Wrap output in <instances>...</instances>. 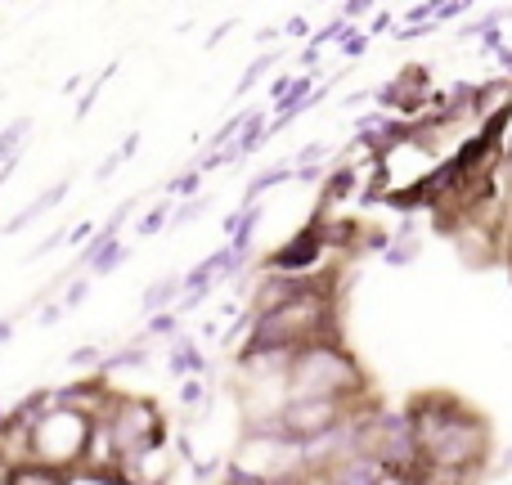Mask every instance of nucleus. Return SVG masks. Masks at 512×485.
<instances>
[{
  "label": "nucleus",
  "mask_w": 512,
  "mask_h": 485,
  "mask_svg": "<svg viewBox=\"0 0 512 485\" xmlns=\"http://www.w3.org/2000/svg\"><path fill=\"white\" fill-rule=\"evenodd\" d=\"M409 418H414L418 445H423L427 468L436 472H459V477H472L481 472L490 450V427L481 414H472L468 405H459L454 396H418L409 405Z\"/></svg>",
  "instance_id": "nucleus-1"
},
{
  "label": "nucleus",
  "mask_w": 512,
  "mask_h": 485,
  "mask_svg": "<svg viewBox=\"0 0 512 485\" xmlns=\"http://www.w3.org/2000/svg\"><path fill=\"white\" fill-rule=\"evenodd\" d=\"M364 391H369V373L342 342H319L297 351L283 378V400H355L360 405Z\"/></svg>",
  "instance_id": "nucleus-2"
},
{
  "label": "nucleus",
  "mask_w": 512,
  "mask_h": 485,
  "mask_svg": "<svg viewBox=\"0 0 512 485\" xmlns=\"http://www.w3.org/2000/svg\"><path fill=\"white\" fill-rule=\"evenodd\" d=\"M90 432H95V418L72 414V409L54 405L50 414L41 418V427L27 436L23 459H18V463H36V468H50V472H63V477H72L77 468H86Z\"/></svg>",
  "instance_id": "nucleus-3"
},
{
  "label": "nucleus",
  "mask_w": 512,
  "mask_h": 485,
  "mask_svg": "<svg viewBox=\"0 0 512 485\" xmlns=\"http://www.w3.org/2000/svg\"><path fill=\"white\" fill-rule=\"evenodd\" d=\"M108 432L117 441V454H122V468L140 481V463L149 454H158L167 445V423H162L158 405L144 396H117L104 414Z\"/></svg>",
  "instance_id": "nucleus-4"
},
{
  "label": "nucleus",
  "mask_w": 512,
  "mask_h": 485,
  "mask_svg": "<svg viewBox=\"0 0 512 485\" xmlns=\"http://www.w3.org/2000/svg\"><path fill=\"white\" fill-rule=\"evenodd\" d=\"M234 463L274 485L288 477H306V445L292 441V436H243Z\"/></svg>",
  "instance_id": "nucleus-5"
},
{
  "label": "nucleus",
  "mask_w": 512,
  "mask_h": 485,
  "mask_svg": "<svg viewBox=\"0 0 512 485\" xmlns=\"http://www.w3.org/2000/svg\"><path fill=\"white\" fill-rule=\"evenodd\" d=\"M360 414L355 400H279V418H283V436L301 445H315L324 436H333L337 427H346Z\"/></svg>",
  "instance_id": "nucleus-6"
},
{
  "label": "nucleus",
  "mask_w": 512,
  "mask_h": 485,
  "mask_svg": "<svg viewBox=\"0 0 512 485\" xmlns=\"http://www.w3.org/2000/svg\"><path fill=\"white\" fill-rule=\"evenodd\" d=\"M328 252L324 243V230H319L315 221H306L297 234H292L283 247H274L270 256L261 261V270H274V274H292V279H306L310 270L319 265V256Z\"/></svg>",
  "instance_id": "nucleus-7"
},
{
  "label": "nucleus",
  "mask_w": 512,
  "mask_h": 485,
  "mask_svg": "<svg viewBox=\"0 0 512 485\" xmlns=\"http://www.w3.org/2000/svg\"><path fill=\"white\" fill-rule=\"evenodd\" d=\"M68 189H72V176H63V180H54V185H45L41 194H36L32 203L23 207V212H14V216H9V221H5V230H0V234H18V230H27V225H32V221H41L45 212H54V207H59L63 198H68Z\"/></svg>",
  "instance_id": "nucleus-8"
},
{
  "label": "nucleus",
  "mask_w": 512,
  "mask_h": 485,
  "mask_svg": "<svg viewBox=\"0 0 512 485\" xmlns=\"http://www.w3.org/2000/svg\"><path fill=\"white\" fill-rule=\"evenodd\" d=\"M355 185H360V171L351 167V158H342L337 167H328V176H324V189H319V198H324V207H319L310 221H324V216H333V207L337 203H346V198L355 194Z\"/></svg>",
  "instance_id": "nucleus-9"
},
{
  "label": "nucleus",
  "mask_w": 512,
  "mask_h": 485,
  "mask_svg": "<svg viewBox=\"0 0 512 485\" xmlns=\"http://www.w3.org/2000/svg\"><path fill=\"white\" fill-rule=\"evenodd\" d=\"M167 369H171V378H212V364H207V355L198 351V342H194V337H185V333L171 342Z\"/></svg>",
  "instance_id": "nucleus-10"
},
{
  "label": "nucleus",
  "mask_w": 512,
  "mask_h": 485,
  "mask_svg": "<svg viewBox=\"0 0 512 485\" xmlns=\"http://www.w3.org/2000/svg\"><path fill=\"white\" fill-rule=\"evenodd\" d=\"M180 297H185V274H162V279H153L149 288H144L140 297V310L144 315H167V310L180 306Z\"/></svg>",
  "instance_id": "nucleus-11"
},
{
  "label": "nucleus",
  "mask_w": 512,
  "mask_h": 485,
  "mask_svg": "<svg viewBox=\"0 0 512 485\" xmlns=\"http://www.w3.org/2000/svg\"><path fill=\"white\" fill-rule=\"evenodd\" d=\"M288 180H297V167H292V162H274V167L256 171V176L248 180V189H243V207H256V198H261L265 189L288 185Z\"/></svg>",
  "instance_id": "nucleus-12"
},
{
  "label": "nucleus",
  "mask_w": 512,
  "mask_h": 485,
  "mask_svg": "<svg viewBox=\"0 0 512 485\" xmlns=\"http://www.w3.org/2000/svg\"><path fill=\"white\" fill-rule=\"evenodd\" d=\"M32 131H36L32 117H14V122L0 131V167H5V162H14V158H23L27 144H32Z\"/></svg>",
  "instance_id": "nucleus-13"
},
{
  "label": "nucleus",
  "mask_w": 512,
  "mask_h": 485,
  "mask_svg": "<svg viewBox=\"0 0 512 485\" xmlns=\"http://www.w3.org/2000/svg\"><path fill=\"white\" fill-rule=\"evenodd\" d=\"M418 247H423V239H418V221L414 216H405L396 230V243L387 247V265H409L418 256Z\"/></svg>",
  "instance_id": "nucleus-14"
},
{
  "label": "nucleus",
  "mask_w": 512,
  "mask_h": 485,
  "mask_svg": "<svg viewBox=\"0 0 512 485\" xmlns=\"http://www.w3.org/2000/svg\"><path fill=\"white\" fill-rule=\"evenodd\" d=\"M319 230H324V243L328 247H355L360 239V221H351V216H324V221H315Z\"/></svg>",
  "instance_id": "nucleus-15"
},
{
  "label": "nucleus",
  "mask_w": 512,
  "mask_h": 485,
  "mask_svg": "<svg viewBox=\"0 0 512 485\" xmlns=\"http://www.w3.org/2000/svg\"><path fill=\"white\" fill-rule=\"evenodd\" d=\"M171 212H176V207H171V198H167V203H158L153 212H144L140 225H135V239H153V234H162L171 225Z\"/></svg>",
  "instance_id": "nucleus-16"
},
{
  "label": "nucleus",
  "mask_w": 512,
  "mask_h": 485,
  "mask_svg": "<svg viewBox=\"0 0 512 485\" xmlns=\"http://www.w3.org/2000/svg\"><path fill=\"white\" fill-rule=\"evenodd\" d=\"M274 63H279V54H270V50H265V54H256V59L248 63V72H243V77H239V86H234V99H243V95H248V90H252L261 77H265V72L274 68Z\"/></svg>",
  "instance_id": "nucleus-17"
},
{
  "label": "nucleus",
  "mask_w": 512,
  "mask_h": 485,
  "mask_svg": "<svg viewBox=\"0 0 512 485\" xmlns=\"http://www.w3.org/2000/svg\"><path fill=\"white\" fill-rule=\"evenodd\" d=\"M216 198L212 194H198V198H185V203L176 207V212H171V230H185V225H194L198 216L207 212V207H212Z\"/></svg>",
  "instance_id": "nucleus-18"
},
{
  "label": "nucleus",
  "mask_w": 512,
  "mask_h": 485,
  "mask_svg": "<svg viewBox=\"0 0 512 485\" xmlns=\"http://www.w3.org/2000/svg\"><path fill=\"white\" fill-rule=\"evenodd\" d=\"M14 485H68V477H63V472H50V468H36V463H18Z\"/></svg>",
  "instance_id": "nucleus-19"
},
{
  "label": "nucleus",
  "mask_w": 512,
  "mask_h": 485,
  "mask_svg": "<svg viewBox=\"0 0 512 485\" xmlns=\"http://www.w3.org/2000/svg\"><path fill=\"white\" fill-rule=\"evenodd\" d=\"M113 77H117V59H113V63H108V68H104V72H99V77H95V81H90V86H86V95H81V99H77V117H90V108H95L99 90H104V86H108V81H113Z\"/></svg>",
  "instance_id": "nucleus-20"
},
{
  "label": "nucleus",
  "mask_w": 512,
  "mask_h": 485,
  "mask_svg": "<svg viewBox=\"0 0 512 485\" xmlns=\"http://www.w3.org/2000/svg\"><path fill=\"white\" fill-rule=\"evenodd\" d=\"M198 185H203V171H180V176L167 180V198H198Z\"/></svg>",
  "instance_id": "nucleus-21"
},
{
  "label": "nucleus",
  "mask_w": 512,
  "mask_h": 485,
  "mask_svg": "<svg viewBox=\"0 0 512 485\" xmlns=\"http://www.w3.org/2000/svg\"><path fill=\"white\" fill-rule=\"evenodd\" d=\"M324 162H328V144L315 140V144H306V149L292 158V167H297V171H328Z\"/></svg>",
  "instance_id": "nucleus-22"
},
{
  "label": "nucleus",
  "mask_w": 512,
  "mask_h": 485,
  "mask_svg": "<svg viewBox=\"0 0 512 485\" xmlns=\"http://www.w3.org/2000/svg\"><path fill=\"white\" fill-rule=\"evenodd\" d=\"M207 400H212V391H207V382L185 378V387H180V405H185V409H203Z\"/></svg>",
  "instance_id": "nucleus-23"
},
{
  "label": "nucleus",
  "mask_w": 512,
  "mask_h": 485,
  "mask_svg": "<svg viewBox=\"0 0 512 485\" xmlns=\"http://www.w3.org/2000/svg\"><path fill=\"white\" fill-rule=\"evenodd\" d=\"M180 319H185V315H176V310H167V315H153L149 319V337H171V342H176V337H180Z\"/></svg>",
  "instance_id": "nucleus-24"
},
{
  "label": "nucleus",
  "mask_w": 512,
  "mask_h": 485,
  "mask_svg": "<svg viewBox=\"0 0 512 485\" xmlns=\"http://www.w3.org/2000/svg\"><path fill=\"white\" fill-rule=\"evenodd\" d=\"M252 324H256V310H243L239 319H230V328L221 333V346H234L239 337H252Z\"/></svg>",
  "instance_id": "nucleus-25"
},
{
  "label": "nucleus",
  "mask_w": 512,
  "mask_h": 485,
  "mask_svg": "<svg viewBox=\"0 0 512 485\" xmlns=\"http://www.w3.org/2000/svg\"><path fill=\"white\" fill-rule=\"evenodd\" d=\"M346 32H351V23H346V18H342V14H337V18H333V23H324V27H319V32H315V41H310V45H315V50H324V45L342 41V36H346Z\"/></svg>",
  "instance_id": "nucleus-26"
},
{
  "label": "nucleus",
  "mask_w": 512,
  "mask_h": 485,
  "mask_svg": "<svg viewBox=\"0 0 512 485\" xmlns=\"http://www.w3.org/2000/svg\"><path fill=\"white\" fill-rule=\"evenodd\" d=\"M126 256H131V247H126V243H117L113 252H104V256H99V261H95V270H90V279H104V274H113L117 265L126 261Z\"/></svg>",
  "instance_id": "nucleus-27"
},
{
  "label": "nucleus",
  "mask_w": 512,
  "mask_h": 485,
  "mask_svg": "<svg viewBox=\"0 0 512 485\" xmlns=\"http://www.w3.org/2000/svg\"><path fill=\"white\" fill-rule=\"evenodd\" d=\"M108 355V346H77V351L68 355V364H77V369H99Z\"/></svg>",
  "instance_id": "nucleus-28"
},
{
  "label": "nucleus",
  "mask_w": 512,
  "mask_h": 485,
  "mask_svg": "<svg viewBox=\"0 0 512 485\" xmlns=\"http://www.w3.org/2000/svg\"><path fill=\"white\" fill-rule=\"evenodd\" d=\"M337 50H342L346 59H364V50H369V32H346L342 41H337Z\"/></svg>",
  "instance_id": "nucleus-29"
},
{
  "label": "nucleus",
  "mask_w": 512,
  "mask_h": 485,
  "mask_svg": "<svg viewBox=\"0 0 512 485\" xmlns=\"http://www.w3.org/2000/svg\"><path fill=\"white\" fill-rule=\"evenodd\" d=\"M86 292H90V274H77V279H72L68 288H63V306L77 310L81 301H86Z\"/></svg>",
  "instance_id": "nucleus-30"
},
{
  "label": "nucleus",
  "mask_w": 512,
  "mask_h": 485,
  "mask_svg": "<svg viewBox=\"0 0 512 485\" xmlns=\"http://www.w3.org/2000/svg\"><path fill=\"white\" fill-rule=\"evenodd\" d=\"M131 212H135V198H126V203H117V207H113V216H108V221L99 225V230L113 234V239H117V234H122V225H126V216H131Z\"/></svg>",
  "instance_id": "nucleus-31"
},
{
  "label": "nucleus",
  "mask_w": 512,
  "mask_h": 485,
  "mask_svg": "<svg viewBox=\"0 0 512 485\" xmlns=\"http://www.w3.org/2000/svg\"><path fill=\"white\" fill-rule=\"evenodd\" d=\"M283 36H292V41H315V36H310V18H301V14H292L288 23H283Z\"/></svg>",
  "instance_id": "nucleus-32"
},
{
  "label": "nucleus",
  "mask_w": 512,
  "mask_h": 485,
  "mask_svg": "<svg viewBox=\"0 0 512 485\" xmlns=\"http://www.w3.org/2000/svg\"><path fill=\"white\" fill-rule=\"evenodd\" d=\"M63 315H68V306H63V301H45L41 315H36V324H41V328H54Z\"/></svg>",
  "instance_id": "nucleus-33"
},
{
  "label": "nucleus",
  "mask_w": 512,
  "mask_h": 485,
  "mask_svg": "<svg viewBox=\"0 0 512 485\" xmlns=\"http://www.w3.org/2000/svg\"><path fill=\"white\" fill-rule=\"evenodd\" d=\"M382 32H391V36L400 32V27H396V14H391V9H378V14H373V23H369V36H382Z\"/></svg>",
  "instance_id": "nucleus-34"
},
{
  "label": "nucleus",
  "mask_w": 512,
  "mask_h": 485,
  "mask_svg": "<svg viewBox=\"0 0 512 485\" xmlns=\"http://www.w3.org/2000/svg\"><path fill=\"white\" fill-rule=\"evenodd\" d=\"M117 171H122V153H108V158L104 162H99V167H95V180H99V185H104V180H113L117 176Z\"/></svg>",
  "instance_id": "nucleus-35"
},
{
  "label": "nucleus",
  "mask_w": 512,
  "mask_h": 485,
  "mask_svg": "<svg viewBox=\"0 0 512 485\" xmlns=\"http://www.w3.org/2000/svg\"><path fill=\"white\" fill-rule=\"evenodd\" d=\"M189 472H194V481H198V485H207V481L216 477V472H225V463H221V459H207V463H194Z\"/></svg>",
  "instance_id": "nucleus-36"
},
{
  "label": "nucleus",
  "mask_w": 512,
  "mask_h": 485,
  "mask_svg": "<svg viewBox=\"0 0 512 485\" xmlns=\"http://www.w3.org/2000/svg\"><path fill=\"white\" fill-rule=\"evenodd\" d=\"M337 14H342L346 23H355V18H369V14H373V5H369V0H346V5L337 9Z\"/></svg>",
  "instance_id": "nucleus-37"
},
{
  "label": "nucleus",
  "mask_w": 512,
  "mask_h": 485,
  "mask_svg": "<svg viewBox=\"0 0 512 485\" xmlns=\"http://www.w3.org/2000/svg\"><path fill=\"white\" fill-rule=\"evenodd\" d=\"M292 81H297V77H274V81H270V99H274V108H279L283 99L292 95Z\"/></svg>",
  "instance_id": "nucleus-38"
},
{
  "label": "nucleus",
  "mask_w": 512,
  "mask_h": 485,
  "mask_svg": "<svg viewBox=\"0 0 512 485\" xmlns=\"http://www.w3.org/2000/svg\"><path fill=\"white\" fill-rule=\"evenodd\" d=\"M234 27H239V18H225V23H216V27H212V32H207V50H212V45H221V41H225V36H230V32H234Z\"/></svg>",
  "instance_id": "nucleus-39"
},
{
  "label": "nucleus",
  "mask_w": 512,
  "mask_h": 485,
  "mask_svg": "<svg viewBox=\"0 0 512 485\" xmlns=\"http://www.w3.org/2000/svg\"><path fill=\"white\" fill-rule=\"evenodd\" d=\"M463 9H468V0H445V5H436V23H445V18H459Z\"/></svg>",
  "instance_id": "nucleus-40"
},
{
  "label": "nucleus",
  "mask_w": 512,
  "mask_h": 485,
  "mask_svg": "<svg viewBox=\"0 0 512 485\" xmlns=\"http://www.w3.org/2000/svg\"><path fill=\"white\" fill-rule=\"evenodd\" d=\"M378 485H423V481H418V477H409V472H391V468H382Z\"/></svg>",
  "instance_id": "nucleus-41"
},
{
  "label": "nucleus",
  "mask_w": 512,
  "mask_h": 485,
  "mask_svg": "<svg viewBox=\"0 0 512 485\" xmlns=\"http://www.w3.org/2000/svg\"><path fill=\"white\" fill-rule=\"evenodd\" d=\"M176 459H180V463H189V468L198 463V459H194V445H189V436H185V432H176Z\"/></svg>",
  "instance_id": "nucleus-42"
},
{
  "label": "nucleus",
  "mask_w": 512,
  "mask_h": 485,
  "mask_svg": "<svg viewBox=\"0 0 512 485\" xmlns=\"http://www.w3.org/2000/svg\"><path fill=\"white\" fill-rule=\"evenodd\" d=\"M117 153H122V162H131L135 153H140V131H131V135H126V140H122V149H117Z\"/></svg>",
  "instance_id": "nucleus-43"
},
{
  "label": "nucleus",
  "mask_w": 512,
  "mask_h": 485,
  "mask_svg": "<svg viewBox=\"0 0 512 485\" xmlns=\"http://www.w3.org/2000/svg\"><path fill=\"white\" fill-rule=\"evenodd\" d=\"M373 99V90H355V95H342V108L351 113V108H360V104H369Z\"/></svg>",
  "instance_id": "nucleus-44"
},
{
  "label": "nucleus",
  "mask_w": 512,
  "mask_h": 485,
  "mask_svg": "<svg viewBox=\"0 0 512 485\" xmlns=\"http://www.w3.org/2000/svg\"><path fill=\"white\" fill-rule=\"evenodd\" d=\"M301 68H319V50H315V45H306V50H301Z\"/></svg>",
  "instance_id": "nucleus-45"
},
{
  "label": "nucleus",
  "mask_w": 512,
  "mask_h": 485,
  "mask_svg": "<svg viewBox=\"0 0 512 485\" xmlns=\"http://www.w3.org/2000/svg\"><path fill=\"white\" fill-rule=\"evenodd\" d=\"M18 162H23V158H14V162H5V167H0V189H5V185H9V180H14Z\"/></svg>",
  "instance_id": "nucleus-46"
},
{
  "label": "nucleus",
  "mask_w": 512,
  "mask_h": 485,
  "mask_svg": "<svg viewBox=\"0 0 512 485\" xmlns=\"http://www.w3.org/2000/svg\"><path fill=\"white\" fill-rule=\"evenodd\" d=\"M14 324H18L14 315H9V319H0V342H9V337H14Z\"/></svg>",
  "instance_id": "nucleus-47"
},
{
  "label": "nucleus",
  "mask_w": 512,
  "mask_h": 485,
  "mask_svg": "<svg viewBox=\"0 0 512 485\" xmlns=\"http://www.w3.org/2000/svg\"><path fill=\"white\" fill-rule=\"evenodd\" d=\"M256 41H261V45H274V41H279V32H274V27H261V32H256Z\"/></svg>",
  "instance_id": "nucleus-48"
},
{
  "label": "nucleus",
  "mask_w": 512,
  "mask_h": 485,
  "mask_svg": "<svg viewBox=\"0 0 512 485\" xmlns=\"http://www.w3.org/2000/svg\"><path fill=\"white\" fill-rule=\"evenodd\" d=\"M5 418H9V409H5V405H0V432H5Z\"/></svg>",
  "instance_id": "nucleus-49"
},
{
  "label": "nucleus",
  "mask_w": 512,
  "mask_h": 485,
  "mask_svg": "<svg viewBox=\"0 0 512 485\" xmlns=\"http://www.w3.org/2000/svg\"><path fill=\"white\" fill-rule=\"evenodd\" d=\"M508 265H512V234H508Z\"/></svg>",
  "instance_id": "nucleus-50"
},
{
  "label": "nucleus",
  "mask_w": 512,
  "mask_h": 485,
  "mask_svg": "<svg viewBox=\"0 0 512 485\" xmlns=\"http://www.w3.org/2000/svg\"><path fill=\"white\" fill-rule=\"evenodd\" d=\"M508 472H512V450H508Z\"/></svg>",
  "instance_id": "nucleus-51"
},
{
  "label": "nucleus",
  "mask_w": 512,
  "mask_h": 485,
  "mask_svg": "<svg viewBox=\"0 0 512 485\" xmlns=\"http://www.w3.org/2000/svg\"><path fill=\"white\" fill-rule=\"evenodd\" d=\"M508 158H512V144H508Z\"/></svg>",
  "instance_id": "nucleus-52"
},
{
  "label": "nucleus",
  "mask_w": 512,
  "mask_h": 485,
  "mask_svg": "<svg viewBox=\"0 0 512 485\" xmlns=\"http://www.w3.org/2000/svg\"><path fill=\"white\" fill-rule=\"evenodd\" d=\"M508 198H512V189H508Z\"/></svg>",
  "instance_id": "nucleus-53"
}]
</instances>
